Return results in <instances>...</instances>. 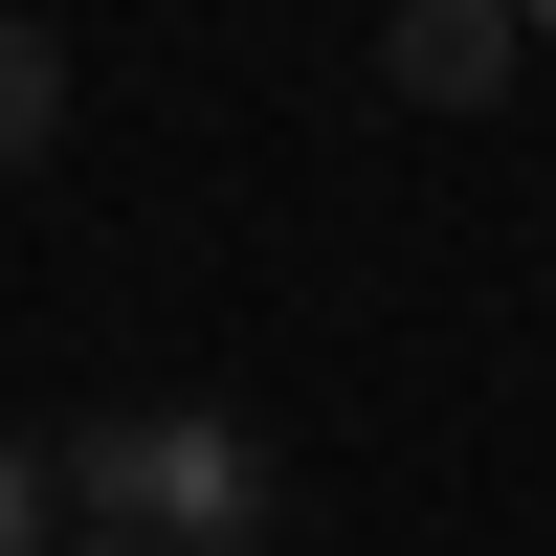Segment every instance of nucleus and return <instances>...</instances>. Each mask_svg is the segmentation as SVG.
Here are the masks:
<instances>
[{"instance_id":"3","label":"nucleus","mask_w":556,"mask_h":556,"mask_svg":"<svg viewBox=\"0 0 556 556\" xmlns=\"http://www.w3.org/2000/svg\"><path fill=\"white\" fill-rule=\"evenodd\" d=\"M45 134H67V45H45V23H0V178H23Z\"/></svg>"},{"instance_id":"1","label":"nucleus","mask_w":556,"mask_h":556,"mask_svg":"<svg viewBox=\"0 0 556 556\" xmlns=\"http://www.w3.org/2000/svg\"><path fill=\"white\" fill-rule=\"evenodd\" d=\"M67 513H89V556H223V534H267V424H223V401H112V424L67 445Z\"/></svg>"},{"instance_id":"4","label":"nucleus","mask_w":556,"mask_h":556,"mask_svg":"<svg viewBox=\"0 0 556 556\" xmlns=\"http://www.w3.org/2000/svg\"><path fill=\"white\" fill-rule=\"evenodd\" d=\"M45 513H67V468H45V445H0V556H45Z\"/></svg>"},{"instance_id":"2","label":"nucleus","mask_w":556,"mask_h":556,"mask_svg":"<svg viewBox=\"0 0 556 556\" xmlns=\"http://www.w3.org/2000/svg\"><path fill=\"white\" fill-rule=\"evenodd\" d=\"M513 67H534L513 0H401V23H379V89H401V112H490Z\"/></svg>"}]
</instances>
